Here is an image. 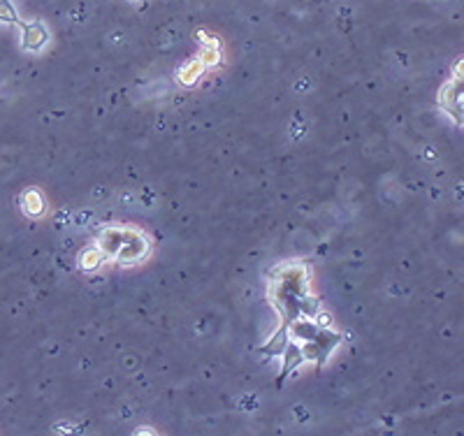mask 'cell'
Returning a JSON list of instances; mask_svg holds the SVG:
<instances>
[{
    "instance_id": "1",
    "label": "cell",
    "mask_w": 464,
    "mask_h": 436,
    "mask_svg": "<svg viewBox=\"0 0 464 436\" xmlns=\"http://www.w3.org/2000/svg\"><path fill=\"white\" fill-rule=\"evenodd\" d=\"M0 21H16V14L7 0H0Z\"/></svg>"
},
{
    "instance_id": "2",
    "label": "cell",
    "mask_w": 464,
    "mask_h": 436,
    "mask_svg": "<svg viewBox=\"0 0 464 436\" xmlns=\"http://www.w3.org/2000/svg\"><path fill=\"white\" fill-rule=\"evenodd\" d=\"M44 40V33L38 28H29L26 31V47H33V44H40Z\"/></svg>"
}]
</instances>
